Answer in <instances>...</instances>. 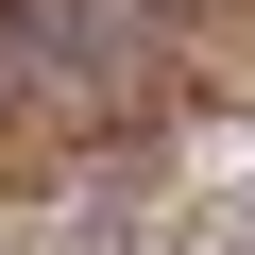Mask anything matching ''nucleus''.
Here are the masks:
<instances>
[{"mask_svg":"<svg viewBox=\"0 0 255 255\" xmlns=\"http://www.w3.org/2000/svg\"><path fill=\"white\" fill-rule=\"evenodd\" d=\"M204 255H221V238H204Z\"/></svg>","mask_w":255,"mask_h":255,"instance_id":"2","label":"nucleus"},{"mask_svg":"<svg viewBox=\"0 0 255 255\" xmlns=\"http://www.w3.org/2000/svg\"><path fill=\"white\" fill-rule=\"evenodd\" d=\"M221 255H255V187H238V204H221Z\"/></svg>","mask_w":255,"mask_h":255,"instance_id":"1","label":"nucleus"}]
</instances>
